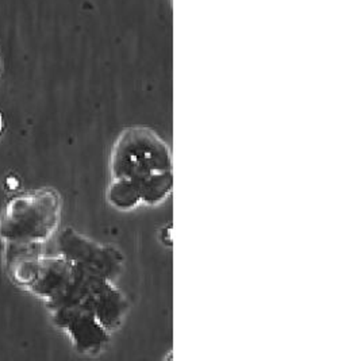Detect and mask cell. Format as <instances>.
Masks as SVG:
<instances>
[{
    "instance_id": "1",
    "label": "cell",
    "mask_w": 338,
    "mask_h": 361,
    "mask_svg": "<svg viewBox=\"0 0 338 361\" xmlns=\"http://www.w3.org/2000/svg\"><path fill=\"white\" fill-rule=\"evenodd\" d=\"M172 153L162 137L149 128H128L111 150V180L125 183L141 203L159 204L172 192Z\"/></svg>"
},
{
    "instance_id": "2",
    "label": "cell",
    "mask_w": 338,
    "mask_h": 361,
    "mask_svg": "<svg viewBox=\"0 0 338 361\" xmlns=\"http://www.w3.org/2000/svg\"><path fill=\"white\" fill-rule=\"evenodd\" d=\"M61 216V199L54 190H37L13 197L0 216L4 243L44 244L56 231Z\"/></svg>"
},
{
    "instance_id": "3",
    "label": "cell",
    "mask_w": 338,
    "mask_h": 361,
    "mask_svg": "<svg viewBox=\"0 0 338 361\" xmlns=\"http://www.w3.org/2000/svg\"><path fill=\"white\" fill-rule=\"evenodd\" d=\"M71 305L92 312L109 331L121 325L125 312H128L126 299L114 287L111 280L75 264L68 287L57 299L49 302L48 307L54 310Z\"/></svg>"
},
{
    "instance_id": "4",
    "label": "cell",
    "mask_w": 338,
    "mask_h": 361,
    "mask_svg": "<svg viewBox=\"0 0 338 361\" xmlns=\"http://www.w3.org/2000/svg\"><path fill=\"white\" fill-rule=\"evenodd\" d=\"M60 255L106 279L114 280L122 268V256L114 247L102 245L73 229L64 230L59 240Z\"/></svg>"
},
{
    "instance_id": "5",
    "label": "cell",
    "mask_w": 338,
    "mask_h": 361,
    "mask_svg": "<svg viewBox=\"0 0 338 361\" xmlns=\"http://www.w3.org/2000/svg\"><path fill=\"white\" fill-rule=\"evenodd\" d=\"M53 312V321L71 336L75 348L81 353H97L109 341V330L97 317L80 306H61Z\"/></svg>"
},
{
    "instance_id": "6",
    "label": "cell",
    "mask_w": 338,
    "mask_h": 361,
    "mask_svg": "<svg viewBox=\"0 0 338 361\" xmlns=\"http://www.w3.org/2000/svg\"><path fill=\"white\" fill-rule=\"evenodd\" d=\"M73 275V264L64 256H42L37 260L29 290L47 302L57 299L65 291Z\"/></svg>"
},
{
    "instance_id": "7",
    "label": "cell",
    "mask_w": 338,
    "mask_h": 361,
    "mask_svg": "<svg viewBox=\"0 0 338 361\" xmlns=\"http://www.w3.org/2000/svg\"><path fill=\"white\" fill-rule=\"evenodd\" d=\"M3 130V119H1V115H0V133Z\"/></svg>"
}]
</instances>
